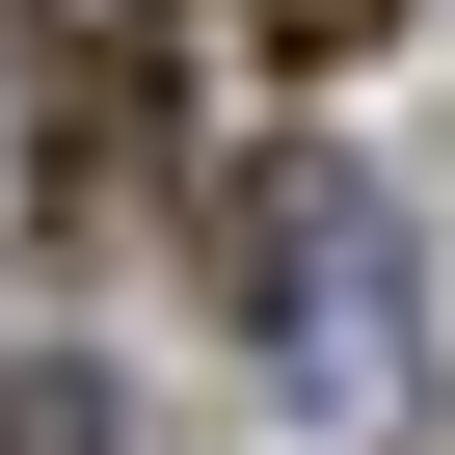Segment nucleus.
<instances>
[{"instance_id":"f257e3e1","label":"nucleus","mask_w":455,"mask_h":455,"mask_svg":"<svg viewBox=\"0 0 455 455\" xmlns=\"http://www.w3.org/2000/svg\"><path fill=\"white\" fill-rule=\"evenodd\" d=\"M161 54L134 28H54V81H28V214H81V242H108V214H161Z\"/></svg>"},{"instance_id":"f03ea898","label":"nucleus","mask_w":455,"mask_h":455,"mask_svg":"<svg viewBox=\"0 0 455 455\" xmlns=\"http://www.w3.org/2000/svg\"><path fill=\"white\" fill-rule=\"evenodd\" d=\"M375 28H402V0H242V54H268V81H348Z\"/></svg>"},{"instance_id":"7ed1b4c3","label":"nucleus","mask_w":455,"mask_h":455,"mask_svg":"<svg viewBox=\"0 0 455 455\" xmlns=\"http://www.w3.org/2000/svg\"><path fill=\"white\" fill-rule=\"evenodd\" d=\"M0 455H108V375H0Z\"/></svg>"}]
</instances>
